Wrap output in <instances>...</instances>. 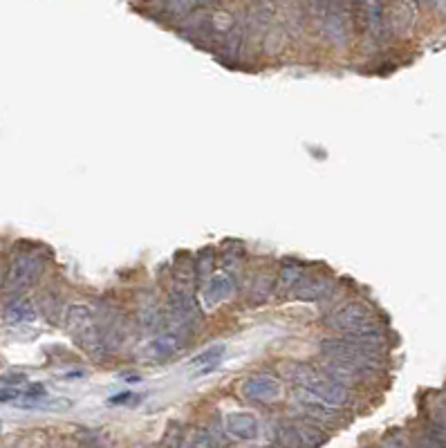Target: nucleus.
Masks as SVG:
<instances>
[{
    "label": "nucleus",
    "mask_w": 446,
    "mask_h": 448,
    "mask_svg": "<svg viewBox=\"0 0 446 448\" xmlns=\"http://www.w3.org/2000/svg\"><path fill=\"white\" fill-rule=\"evenodd\" d=\"M285 375L289 381H294L299 385V390L310 392L314 399L323 401L330 408L341 410L352 404V390L348 385L332 381L321 370H314L310 365H289L285 368Z\"/></svg>",
    "instance_id": "f257e3e1"
},
{
    "label": "nucleus",
    "mask_w": 446,
    "mask_h": 448,
    "mask_svg": "<svg viewBox=\"0 0 446 448\" xmlns=\"http://www.w3.org/2000/svg\"><path fill=\"white\" fill-rule=\"evenodd\" d=\"M326 325L341 332L343 336L352 334H368V332H381L379 318L370 305L361 301H350L341 307H336L326 316Z\"/></svg>",
    "instance_id": "f03ea898"
},
{
    "label": "nucleus",
    "mask_w": 446,
    "mask_h": 448,
    "mask_svg": "<svg viewBox=\"0 0 446 448\" xmlns=\"http://www.w3.org/2000/svg\"><path fill=\"white\" fill-rule=\"evenodd\" d=\"M318 352L323 354V359H334V361H346V363H357V365H370L381 370L383 361V352L359 345L350 338H323Z\"/></svg>",
    "instance_id": "7ed1b4c3"
},
{
    "label": "nucleus",
    "mask_w": 446,
    "mask_h": 448,
    "mask_svg": "<svg viewBox=\"0 0 446 448\" xmlns=\"http://www.w3.org/2000/svg\"><path fill=\"white\" fill-rule=\"evenodd\" d=\"M43 274V260L34 254H23L11 260V265L5 276V289L7 291H21L38 281Z\"/></svg>",
    "instance_id": "20e7f679"
},
{
    "label": "nucleus",
    "mask_w": 446,
    "mask_h": 448,
    "mask_svg": "<svg viewBox=\"0 0 446 448\" xmlns=\"http://www.w3.org/2000/svg\"><path fill=\"white\" fill-rule=\"evenodd\" d=\"M321 373L330 377L332 381L341 383V385H350V383H361L373 379L379 368H370V365H357V363H346V361H334V359H321L318 363Z\"/></svg>",
    "instance_id": "39448f33"
},
{
    "label": "nucleus",
    "mask_w": 446,
    "mask_h": 448,
    "mask_svg": "<svg viewBox=\"0 0 446 448\" xmlns=\"http://www.w3.org/2000/svg\"><path fill=\"white\" fill-rule=\"evenodd\" d=\"M281 392H283L281 381L271 375H265V373L251 375L240 385V395L249 401H256V404H271V401L281 397Z\"/></svg>",
    "instance_id": "423d86ee"
},
{
    "label": "nucleus",
    "mask_w": 446,
    "mask_h": 448,
    "mask_svg": "<svg viewBox=\"0 0 446 448\" xmlns=\"http://www.w3.org/2000/svg\"><path fill=\"white\" fill-rule=\"evenodd\" d=\"M336 289V283L328 276H303L299 285L291 289L289 296L305 303H323L328 301Z\"/></svg>",
    "instance_id": "0eeeda50"
},
{
    "label": "nucleus",
    "mask_w": 446,
    "mask_h": 448,
    "mask_svg": "<svg viewBox=\"0 0 446 448\" xmlns=\"http://www.w3.org/2000/svg\"><path fill=\"white\" fill-rule=\"evenodd\" d=\"M348 9L343 5H323L318 7L321 11V27H323V34L330 36L334 43H346L348 34H350V16H348Z\"/></svg>",
    "instance_id": "6e6552de"
},
{
    "label": "nucleus",
    "mask_w": 446,
    "mask_h": 448,
    "mask_svg": "<svg viewBox=\"0 0 446 448\" xmlns=\"http://www.w3.org/2000/svg\"><path fill=\"white\" fill-rule=\"evenodd\" d=\"M294 401H296V406H299V410H301L303 417H307V420H314L321 426H332V424L339 422V417H341V412L336 410V408L326 406L323 401L314 399L310 392H305V390H299L296 388Z\"/></svg>",
    "instance_id": "1a4fd4ad"
},
{
    "label": "nucleus",
    "mask_w": 446,
    "mask_h": 448,
    "mask_svg": "<svg viewBox=\"0 0 446 448\" xmlns=\"http://www.w3.org/2000/svg\"><path fill=\"white\" fill-rule=\"evenodd\" d=\"M224 432H229L232 437L242 439V442H251L258 437L260 426L258 420L251 412H242V410H234V412H227L224 415Z\"/></svg>",
    "instance_id": "9d476101"
},
{
    "label": "nucleus",
    "mask_w": 446,
    "mask_h": 448,
    "mask_svg": "<svg viewBox=\"0 0 446 448\" xmlns=\"http://www.w3.org/2000/svg\"><path fill=\"white\" fill-rule=\"evenodd\" d=\"M352 11L359 14V23L370 38H383V34L388 32L386 27V7L379 3H365V5H355Z\"/></svg>",
    "instance_id": "9b49d317"
},
{
    "label": "nucleus",
    "mask_w": 446,
    "mask_h": 448,
    "mask_svg": "<svg viewBox=\"0 0 446 448\" xmlns=\"http://www.w3.org/2000/svg\"><path fill=\"white\" fill-rule=\"evenodd\" d=\"M236 289V281L232 274H215L209 278V283L204 285V291H202V298H204V305L209 307H215L224 303L227 298H232V293Z\"/></svg>",
    "instance_id": "f8f14e48"
},
{
    "label": "nucleus",
    "mask_w": 446,
    "mask_h": 448,
    "mask_svg": "<svg viewBox=\"0 0 446 448\" xmlns=\"http://www.w3.org/2000/svg\"><path fill=\"white\" fill-rule=\"evenodd\" d=\"M415 11H418V7L410 5V3H397V5L386 7V27H388V32H393L397 36L408 34L413 23H415Z\"/></svg>",
    "instance_id": "ddd939ff"
},
{
    "label": "nucleus",
    "mask_w": 446,
    "mask_h": 448,
    "mask_svg": "<svg viewBox=\"0 0 446 448\" xmlns=\"http://www.w3.org/2000/svg\"><path fill=\"white\" fill-rule=\"evenodd\" d=\"M291 424H294L299 437L303 442V448H321L323 444L328 442V432L323 430L321 424H316L314 420H307V417L299 415L291 420Z\"/></svg>",
    "instance_id": "4468645a"
},
{
    "label": "nucleus",
    "mask_w": 446,
    "mask_h": 448,
    "mask_svg": "<svg viewBox=\"0 0 446 448\" xmlns=\"http://www.w3.org/2000/svg\"><path fill=\"white\" fill-rule=\"evenodd\" d=\"M3 316H5L7 323H11V325H19V323H32L36 318V307H34L32 301L16 298L5 307Z\"/></svg>",
    "instance_id": "2eb2a0df"
},
{
    "label": "nucleus",
    "mask_w": 446,
    "mask_h": 448,
    "mask_svg": "<svg viewBox=\"0 0 446 448\" xmlns=\"http://www.w3.org/2000/svg\"><path fill=\"white\" fill-rule=\"evenodd\" d=\"M301 278H303V267L299 265V262H287V265L281 269L279 283H276V289H279V296L291 293V289H294V287L299 285Z\"/></svg>",
    "instance_id": "dca6fc26"
},
{
    "label": "nucleus",
    "mask_w": 446,
    "mask_h": 448,
    "mask_svg": "<svg viewBox=\"0 0 446 448\" xmlns=\"http://www.w3.org/2000/svg\"><path fill=\"white\" fill-rule=\"evenodd\" d=\"M276 442H279L281 448H303V442L299 437V432L291 424V420H283L276 424Z\"/></svg>",
    "instance_id": "f3484780"
},
{
    "label": "nucleus",
    "mask_w": 446,
    "mask_h": 448,
    "mask_svg": "<svg viewBox=\"0 0 446 448\" xmlns=\"http://www.w3.org/2000/svg\"><path fill=\"white\" fill-rule=\"evenodd\" d=\"M222 354H224V345H211L209 350L199 352L195 359H191L189 365H191V368H197L199 373H209V370H213L215 365L220 363Z\"/></svg>",
    "instance_id": "a211bd4d"
},
{
    "label": "nucleus",
    "mask_w": 446,
    "mask_h": 448,
    "mask_svg": "<svg viewBox=\"0 0 446 448\" xmlns=\"http://www.w3.org/2000/svg\"><path fill=\"white\" fill-rule=\"evenodd\" d=\"M274 283H271V276L269 274H258L254 281H251V287H249V301L254 305L258 303H263L267 296H269V291H271Z\"/></svg>",
    "instance_id": "6ab92c4d"
},
{
    "label": "nucleus",
    "mask_w": 446,
    "mask_h": 448,
    "mask_svg": "<svg viewBox=\"0 0 446 448\" xmlns=\"http://www.w3.org/2000/svg\"><path fill=\"white\" fill-rule=\"evenodd\" d=\"M213 269V249H204L202 254L197 256L193 274L197 278V285H207L209 283V274Z\"/></svg>",
    "instance_id": "aec40b11"
},
{
    "label": "nucleus",
    "mask_w": 446,
    "mask_h": 448,
    "mask_svg": "<svg viewBox=\"0 0 446 448\" xmlns=\"http://www.w3.org/2000/svg\"><path fill=\"white\" fill-rule=\"evenodd\" d=\"M184 341L180 336L171 334V332H164L155 338V343H152V350H157L160 354H173L177 350H182Z\"/></svg>",
    "instance_id": "412c9836"
},
{
    "label": "nucleus",
    "mask_w": 446,
    "mask_h": 448,
    "mask_svg": "<svg viewBox=\"0 0 446 448\" xmlns=\"http://www.w3.org/2000/svg\"><path fill=\"white\" fill-rule=\"evenodd\" d=\"M244 256V249L240 242H229L224 246V258H222V265H224V274H232Z\"/></svg>",
    "instance_id": "4be33fe9"
},
{
    "label": "nucleus",
    "mask_w": 446,
    "mask_h": 448,
    "mask_svg": "<svg viewBox=\"0 0 446 448\" xmlns=\"http://www.w3.org/2000/svg\"><path fill=\"white\" fill-rule=\"evenodd\" d=\"M191 444H193V448H218V444L213 442V437L209 435V430H197L195 432V437L191 439Z\"/></svg>",
    "instance_id": "5701e85b"
},
{
    "label": "nucleus",
    "mask_w": 446,
    "mask_h": 448,
    "mask_svg": "<svg viewBox=\"0 0 446 448\" xmlns=\"http://www.w3.org/2000/svg\"><path fill=\"white\" fill-rule=\"evenodd\" d=\"M21 399H23V392L19 388H5V390H0V401H14V404H19Z\"/></svg>",
    "instance_id": "b1692460"
},
{
    "label": "nucleus",
    "mask_w": 446,
    "mask_h": 448,
    "mask_svg": "<svg viewBox=\"0 0 446 448\" xmlns=\"http://www.w3.org/2000/svg\"><path fill=\"white\" fill-rule=\"evenodd\" d=\"M3 381L16 385V383H23V381H25V375H5V377H3Z\"/></svg>",
    "instance_id": "393cba45"
},
{
    "label": "nucleus",
    "mask_w": 446,
    "mask_h": 448,
    "mask_svg": "<svg viewBox=\"0 0 446 448\" xmlns=\"http://www.w3.org/2000/svg\"><path fill=\"white\" fill-rule=\"evenodd\" d=\"M128 401H133V397H130V392H124L121 397H113L110 404H128Z\"/></svg>",
    "instance_id": "a878e982"
},
{
    "label": "nucleus",
    "mask_w": 446,
    "mask_h": 448,
    "mask_svg": "<svg viewBox=\"0 0 446 448\" xmlns=\"http://www.w3.org/2000/svg\"><path fill=\"white\" fill-rule=\"evenodd\" d=\"M180 448H193V444L191 442H182V446Z\"/></svg>",
    "instance_id": "bb28decb"
}]
</instances>
